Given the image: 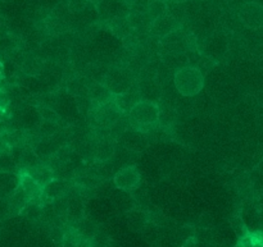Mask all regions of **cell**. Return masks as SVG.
<instances>
[{"mask_svg":"<svg viewBox=\"0 0 263 247\" xmlns=\"http://www.w3.org/2000/svg\"><path fill=\"white\" fill-rule=\"evenodd\" d=\"M175 87L184 96H195L204 87V76L197 67H182L175 74Z\"/></svg>","mask_w":263,"mask_h":247,"instance_id":"obj_1","label":"cell"},{"mask_svg":"<svg viewBox=\"0 0 263 247\" xmlns=\"http://www.w3.org/2000/svg\"><path fill=\"white\" fill-rule=\"evenodd\" d=\"M130 122L136 127H152L161 119V110L153 100H140L128 112Z\"/></svg>","mask_w":263,"mask_h":247,"instance_id":"obj_2","label":"cell"},{"mask_svg":"<svg viewBox=\"0 0 263 247\" xmlns=\"http://www.w3.org/2000/svg\"><path fill=\"white\" fill-rule=\"evenodd\" d=\"M239 18L246 27L252 30L263 27V5L256 2L246 3L239 9Z\"/></svg>","mask_w":263,"mask_h":247,"instance_id":"obj_3","label":"cell"},{"mask_svg":"<svg viewBox=\"0 0 263 247\" xmlns=\"http://www.w3.org/2000/svg\"><path fill=\"white\" fill-rule=\"evenodd\" d=\"M97 5L100 17L108 18V19L127 17L131 9V7L125 0H99Z\"/></svg>","mask_w":263,"mask_h":247,"instance_id":"obj_4","label":"cell"},{"mask_svg":"<svg viewBox=\"0 0 263 247\" xmlns=\"http://www.w3.org/2000/svg\"><path fill=\"white\" fill-rule=\"evenodd\" d=\"M115 186L117 189L122 190V191H134L135 189H138L139 184L141 182V176L139 173L138 169L133 166L125 167V168L120 169L117 173L115 174Z\"/></svg>","mask_w":263,"mask_h":247,"instance_id":"obj_5","label":"cell"},{"mask_svg":"<svg viewBox=\"0 0 263 247\" xmlns=\"http://www.w3.org/2000/svg\"><path fill=\"white\" fill-rule=\"evenodd\" d=\"M122 115L121 110L118 109L113 99L110 101L104 102L95 107V118L102 127H110L115 126L116 122Z\"/></svg>","mask_w":263,"mask_h":247,"instance_id":"obj_6","label":"cell"},{"mask_svg":"<svg viewBox=\"0 0 263 247\" xmlns=\"http://www.w3.org/2000/svg\"><path fill=\"white\" fill-rule=\"evenodd\" d=\"M176 30H179V20L174 15L170 14L168 12L162 14L161 17H158L151 23L152 35L157 36V37L164 38Z\"/></svg>","mask_w":263,"mask_h":247,"instance_id":"obj_7","label":"cell"},{"mask_svg":"<svg viewBox=\"0 0 263 247\" xmlns=\"http://www.w3.org/2000/svg\"><path fill=\"white\" fill-rule=\"evenodd\" d=\"M66 183L63 181H57V179H51L49 183H46L43 187V195H41V200L46 202H51L58 200L59 197L63 196L64 191H66Z\"/></svg>","mask_w":263,"mask_h":247,"instance_id":"obj_8","label":"cell"},{"mask_svg":"<svg viewBox=\"0 0 263 247\" xmlns=\"http://www.w3.org/2000/svg\"><path fill=\"white\" fill-rule=\"evenodd\" d=\"M20 186V177L9 172L0 171V196L9 197Z\"/></svg>","mask_w":263,"mask_h":247,"instance_id":"obj_9","label":"cell"},{"mask_svg":"<svg viewBox=\"0 0 263 247\" xmlns=\"http://www.w3.org/2000/svg\"><path fill=\"white\" fill-rule=\"evenodd\" d=\"M167 8H168V5L163 0H151L148 9H146V14H148L149 19L153 22L154 19H157L167 12Z\"/></svg>","mask_w":263,"mask_h":247,"instance_id":"obj_10","label":"cell"},{"mask_svg":"<svg viewBox=\"0 0 263 247\" xmlns=\"http://www.w3.org/2000/svg\"><path fill=\"white\" fill-rule=\"evenodd\" d=\"M90 3V0H69L68 8L72 13H81L86 9Z\"/></svg>","mask_w":263,"mask_h":247,"instance_id":"obj_11","label":"cell"},{"mask_svg":"<svg viewBox=\"0 0 263 247\" xmlns=\"http://www.w3.org/2000/svg\"><path fill=\"white\" fill-rule=\"evenodd\" d=\"M10 205L8 197L0 196V220L7 219L8 217H10Z\"/></svg>","mask_w":263,"mask_h":247,"instance_id":"obj_12","label":"cell"},{"mask_svg":"<svg viewBox=\"0 0 263 247\" xmlns=\"http://www.w3.org/2000/svg\"><path fill=\"white\" fill-rule=\"evenodd\" d=\"M9 105H10V97L8 95V92L5 91L3 87H0V112L5 113L8 112L9 109Z\"/></svg>","mask_w":263,"mask_h":247,"instance_id":"obj_13","label":"cell"},{"mask_svg":"<svg viewBox=\"0 0 263 247\" xmlns=\"http://www.w3.org/2000/svg\"><path fill=\"white\" fill-rule=\"evenodd\" d=\"M3 79H4V64L0 60V82H2Z\"/></svg>","mask_w":263,"mask_h":247,"instance_id":"obj_14","label":"cell"},{"mask_svg":"<svg viewBox=\"0 0 263 247\" xmlns=\"http://www.w3.org/2000/svg\"><path fill=\"white\" fill-rule=\"evenodd\" d=\"M125 2H126V3H127V4H128V5H130V7H131V5H133V4H134V3H135V2H136V0H125Z\"/></svg>","mask_w":263,"mask_h":247,"instance_id":"obj_15","label":"cell"},{"mask_svg":"<svg viewBox=\"0 0 263 247\" xmlns=\"http://www.w3.org/2000/svg\"><path fill=\"white\" fill-rule=\"evenodd\" d=\"M90 2H91V3H98V2H99V0H90Z\"/></svg>","mask_w":263,"mask_h":247,"instance_id":"obj_16","label":"cell"}]
</instances>
